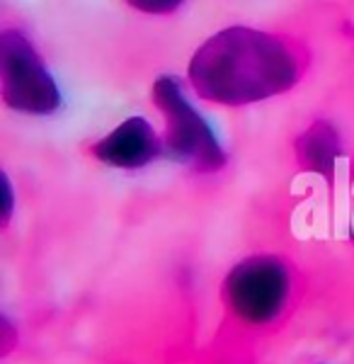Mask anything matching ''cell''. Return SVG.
<instances>
[{
  "mask_svg": "<svg viewBox=\"0 0 354 364\" xmlns=\"http://www.w3.org/2000/svg\"><path fill=\"white\" fill-rule=\"evenodd\" d=\"M0 78L3 100L10 109L41 117L61 107V90L54 75L20 29H5L0 34Z\"/></svg>",
  "mask_w": 354,
  "mask_h": 364,
  "instance_id": "4",
  "label": "cell"
},
{
  "mask_svg": "<svg viewBox=\"0 0 354 364\" xmlns=\"http://www.w3.org/2000/svg\"><path fill=\"white\" fill-rule=\"evenodd\" d=\"M223 301L247 326H269L291 301V269L274 255H252L223 279Z\"/></svg>",
  "mask_w": 354,
  "mask_h": 364,
  "instance_id": "3",
  "label": "cell"
},
{
  "mask_svg": "<svg viewBox=\"0 0 354 364\" xmlns=\"http://www.w3.org/2000/svg\"><path fill=\"white\" fill-rule=\"evenodd\" d=\"M299 163L309 173L323 175V178H333L335 163L342 158V141L340 134L330 122L318 119L313 122L294 144Z\"/></svg>",
  "mask_w": 354,
  "mask_h": 364,
  "instance_id": "6",
  "label": "cell"
},
{
  "mask_svg": "<svg viewBox=\"0 0 354 364\" xmlns=\"http://www.w3.org/2000/svg\"><path fill=\"white\" fill-rule=\"evenodd\" d=\"M163 146L165 141H161L149 119L129 117L92 146V156L109 168L136 170L156 161L163 154Z\"/></svg>",
  "mask_w": 354,
  "mask_h": 364,
  "instance_id": "5",
  "label": "cell"
},
{
  "mask_svg": "<svg viewBox=\"0 0 354 364\" xmlns=\"http://www.w3.org/2000/svg\"><path fill=\"white\" fill-rule=\"evenodd\" d=\"M3 204H5V211H3V216H5V221H10V214H13V187H10V180L3 175Z\"/></svg>",
  "mask_w": 354,
  "mask_h": 364,
  "instance_id": "8",
  "label": "cell"
},
{
  "mask_svg": "<svg viewBox=\"0 0 354 364\" xmlns=\"http://www.w3.org/2000/svg\"><path fill=\"white\" fill-rule=\"evenodd\" d=\"M153 102L165 119V149L197 173H216L226 166V151L206 119L187 100L182 83L173 75H161L153 83Z\"/></svg>",
  "mask_w": 354,
  "mask_h": 364,
  "instance_id": "2",
  "label": "cell"
},
{
  "mask_svg": "<svg viewBox=\"0 0 354 364\" xmlns=\"http://www.w3.org/2000/svg\"><path fill=\"white\" fill-rule=\"evenodd\" d=\"M304 66V51L291 39L238 25L206 39L192 56L187 75L206 102L245 107L291 90Z\"/></svg>",
  "mask_w": 354,
  "mask_h": 364,
  "instance_id": "1",
  "label": "cell"
},
{
  "mask_svg": "<svg viewBox=\"0 0 354 364\" xmlns=\"http://www.w3.org/2000/svg\"><path fill=\"white\" fill-rule=\"evenodd\" d=\"M134 10L139 13H149V15H168L175 13L185 0H127Z\"/></svg>",
  "mask_w": 354,
  "mask_h": 364,
  "instance_id": "7",
  "label": "cell"
}]
</instances>
